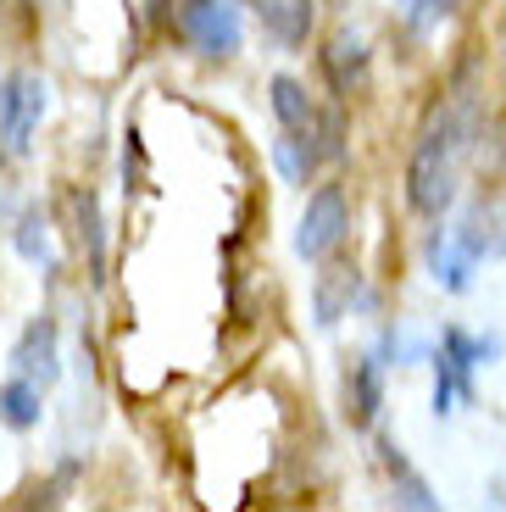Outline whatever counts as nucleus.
<instances>
[{
    "label": "nucleus",
    "mask_w": 506,
    "mask_h": 512,
    "mask_svg": "<svg viewBox=\"0 0 506 512\" xmlns=\"http://www.w3.org/2000/svg\"><path fill=\"white\" fill-rule=\"evenodd\" d=\"M473 140V117L468 112H445L429 128L406 162V201L423 218H440L445 206L456 201V173H462V151Z\"/></svg>",
    "instance_id": "f257e3e1"
},
{
    "label": "nucleus",
    "mask_w": 506,
    "mask_h": 512,
    "mask_svg": "<svg viewBox=\"0 0 506 512\" xmlns=\"http://www.w3.org/2000/svg\"><path fill=\"white\" fill-rule=\"evenodd\" d=\"M45 101H51V90H45V78L28 73V67L0 78V145L12 156H28L34 128H39V117H45Z\"/></svg>",
    "instance_id": "f03ea898"
},
{
    "label": "nucleus",
    "mask_w": 506,
    "mask_h": 512,
    "mask_svg": "<svg viewBox=\"0 0 506 512\" xmlns=\"http://www.w3.org/2000/svg\"><path fill=\"white\" fill-rule=\"evenodd\" d=\"M345 229H351V201H345L340 184H323V190L306 201L301 223H295V256H306V262H329V256L340 251Z\"/></svg>",
    "instance_id": "7ed1b4c3"
},
{
    "label": "nucleus",
    "mask_w": 506,
    "mask_h": 512,
    "mask_svg": "<svg viewBox=\"0 0 506 512\" xmlns=\"http://www.w3.org/2000/svg\"><path fill=\"white\" fill-rule=\"evenodd\" d=\"M484 357H495L490 340L445 329V346H440V357H434V412H440V418L456 412L451 401H473V368H479Z\"/></svg>",
    "instance_id": "20e7f679"
},
{
    "label": "nucleus",
    "mask_w": 506,
    "mask_h": 512,
    "mask_svg": "<svg viewBox=\"0 0 506 512\" xmlns=\"http://www.w3.org/2000/svg\"><path fill=\"white\" fill-rule=\"evenodd\" d=\"M178 34L190 39V51H201L206 62H228L240 51V6L234 0H190L178 17Z\"/></svg>",
    "instance_id": "39448f33"
},
{
    "label": "nucleus",
    "mask_w": 506,
    "mask_h": 512,
    "mask_svg": "<svg viewBox=\"0 0 506 512\" xmlns=\"http://www.w3.org/2000/svg\"><path fill=\"white\" fill-rule=\"evenodd\" d=\"M12 373H23V379H34V384H56L62 357H56V323H51V318H34L23 334H17Z\"/></svg>",
    "instance_id": "423d86ee"
},
{
    "label": "nucleus",
    "mask_w": 506,
    "mask_h": 512,
    "mask_svg": "<svg viewBox=\"0 0 506 512\" xmlns=\"http://www.w3.org/2000/svg\"><path fill=\"white\" fill-rule=\"evenodd\" d=\"M356 284H362L356 262H329V268L317 273V284H312V312H317V323H323V329H329V323H340L345 312H351Z\"/></svg>",
    "instance_id": "0eeeda50"
},
{
    "label": "nucleus",
    "mask_w": 506,
    "mask_h": 512,
    "mask_svg": "<svg viewBox=\"0 0 506 512\" xmlns=\"http://www.w3.org/2000/svg\"><path fill=\"white\" fill-rule=\"evenodd\" d=\"M262 28L279 45H306L312 39V23H317V0H251Z\"/></svg>",
    "instance_id": "6e6552de"
},
{
    "label": "nucleus",
    "mask_w": 506,
    "mask_h": 512,
    "mask_svg": "<svg viewBox=\"0 0 506 512\" xmlns=\"http://www.w3.org/2000/svg\"><path fill=\"white\" fill-rule=\"evenodd\" d=\"M267 95H273V117H279V128H290V134H312V128H317L312 95H306L290 73L273 78V84H267Z\"/></svg>",
    "instance_id": "1a4fd4ad"
},
{
    "label": "nucleus",
    "mask_w": 506,
    "mask_h": 512,
    "mask_svg": "<svg viewBox=\"0 0 506 512\" xmlns=\"http://www.w3.org/2000/svg\"><path fill=\"white\" fill-rule=\"evenodd\" d=\"M456 240H462V251L479 262V256H495L506 245V212L501 206H473L468 212V223L456 229Z\"/></svg>",
    "instance_id": "9d476101"
},
{
    "label": "nucleus",
    "mask_w": 506,
    "mask_h": 512,
    "mask_svg": "<svg viewBox=\"0 0 506 512\" xmlns=\"http://www.w3.org/2000/svg\"><path fill=\"white\" fill-rule=\"evenodd\" d=\"M323 67H329V84L340 95H351L356 84L367 78V51H362V39L356 34H334L329 39V51H323Z\"/></svg>",
    "instance_id": "9b49d317"
},
{
    "label": "nucleus",
    "mask_w": 506,
    "mask_h": 512,
    "mask_svg": "<svg viewBox=\"0 0 506 512\" xmlns=\"http://www.w3.org/2000/svg\"><path fill=\"white\" fill-rule=\"evenodd\" d=\"M345 412H351L356 429H367L373 412H379V362L373 357H362L351 373H345Z\"/></svg>",
    "instance_id": "f8f14e48"
},
{
    "label": "nucleus",
    "mask_w": 506,
    "mask_h": 512,
    "mask_svg": "<svg viewBox=\"0 0 506 512\" xmlns=\"http://www.w3.org/2000/svg\"><path fill=\"white\" fill-rule=\"evenodd\" d=\"M429 268H434V279H440L445 290H468L473 256L462 251V240H456V234H434V240H429Z\"/></svg>",
    "instance_id": "ddd939ff"
},
{
    "label": "nucleus",
    "mask_w": 506,
    "mask_h": 512,
    "mask_svg": "<svg viewBox=\"0 0 506 512\" xmlns=\"http://www.w3.org/2000/svg\"><path fill=\"white\" fill-rule=\"evenodd\" d=\"M39 390H45V384L23 379V373H17L12 384H0V423H12V429H34V423H39Z\"/></svg>",
    "instance_id": "4468645a"
},
{
    "label": "nucleus",
    "mask_w": 506,
    "mask_h": 512,
    "mask_svg": "<svg viewBox=\"0 0 506 512\" xmlns=\"http://www.w3.org/2000/svg\"><path fill=\"white\" fill-rule=\"evenodd\" d=\"M273 156H279V173L290 184H306V173L323 162V156H317V145H312V134H290V128L273 140Z\"/></svg>",
    "instance_id": "2eb2a0df"
},
{
    "label": "nucleus",
    "mask_w": 506,
    "mask_h": 512,
    "mask_svg": "<svg viewBox=\"0 0 506 512\" xmlns=\"http://www.w3.org/2000/svg\"><path fill=\"white\" fill-rule=\"evenodd\" d=\"M73 218H78V240L89 245V262L101 268V206L89 190H73Z\"/></svg>",
    "instance_id": "dca6fc26"
},
{
    "label": "nucleus",
    "mask_w": 506,
    "mask_h": 512,
    "mask_svg": "<svg viewBox=\"0 0 506 512\" xmlns=\"http://www.w3.org/2000/svg\"><path fill=\"white\" fill-rule=\"evenodd\" d=\"M395 501H401V507H418V512H434V507H440V496H434V490L423 485L412 468H401V474H395Z\"/></svg>",
    "instance_id": "f3484780"
},
{
    "label": "nucleus",
    "mask_w": 506,
    "mask_h": 512,
    "mask_svg": "<svg viewBox=\"0 0 506 512\" xmlns=\"http://www.w3.org/2000/svg\"><path fill=\"white\" fill-rule=\"evenodd\" d=\"M17 251H23L28 262L45 256V223H39V212H28V218H23V229H17Z\"/></svg>",
    "instance_id": "a211bd4d"
},
{
    "label": "nucleus",
    "mask_w": 506,
    "mask_h": 512,
    "mask_svg": "<svg viewBox=\"0 0 506 512\" xmlns=\"http://www.w3.org/2000/svg\"><path fill=\"white\" fill-rule=\"evenodd\" d=\"M495 51H501V73H506V12H501V34H495Z\"/></svg>",
    "instance_id": "6ab92c4d"
},
{
    "label": "nucleus",
    "mask_w": 506,
    "mask_h": 512,
    "mask_svg": "<svg viewBox=\"0 0 506 512\" xmlns=\"http://www.w3.org/2000/svg\"><path fill=\"white\" fill-rule=\"evenodd\" d=\"M401 6H406V17H418V6H423V0H401Z\"/></svg>",
    "instance_id": "aec40b11"
}]
</instances>
